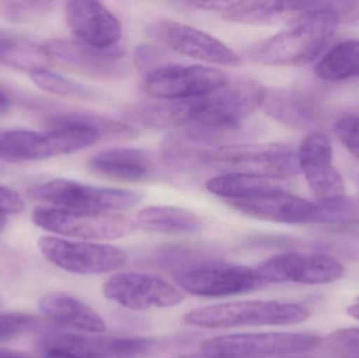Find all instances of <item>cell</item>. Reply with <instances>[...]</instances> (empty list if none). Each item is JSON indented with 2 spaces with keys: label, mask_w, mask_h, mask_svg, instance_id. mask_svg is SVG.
<instances>
[{
  "label": "cell",
  "mask_w": 359,
  "mask_h": 358,
  "mask_svg": "<svg viewBox=\"0 0 359 358\" xmlns=\"http://www.w3.org/2000/svg\"><path fill=\"white\" fill-rule=\"evenodd\" d=\"M162 158L174 168L205 167L223 174H246L268 180H285L301 172L297 151L286 144H225L185 146L168 144Z\"/></svg>",
  "instance_id": "1"
},
{
  "label": "cell",
  "mask_w": 359,
  "mask_h": 358,
  "mask_svg": "<svg viewBox=\"0 0 359 358\" xmlns=\"http://www.w3.org/2000/svg\"><path fill=\"white\" fill-rule=\"evenodd\" d=\"M303 6L305 13L289 20L284 29L253 50L257 62L290 67L307 64L320 56L341 20L331 1H303Z\"/></svg>",
  "instance_id": "2"
},
{
  "label": "cell",
  "mask_w": 359,
  "mask_h": 358,
  "mask_svg": "<svg viewBox=\"0 0 359 358\" xmlns=\"http://www.w3.org/2000/svg\"><path fill=\"white\" fill-rule=\"evenodd\" d=\"M310 315L309 308L299 303L248 300L194 309L184 315V322L203 329H230L297 325Z\"/></svg>",
  "instance_id": "3"
},
{
  "label": "cell",
  "mask_w": 359,
  "mask_h": 358,
  "mask_svg": "<svg viewBox=\"0 0 359 358\" xmlns=\"http://www.w3.org/2000/svg\"><path fill=\"white\" fill-rule=\"evenodd\" d=\"M266 88L249 78L229 79L208 94L190 99L192 122L189 126L238 132L247 118L262 106Z\"/></svg>",
  "instance_id": "4"
},
{
  "label": "cell",
  "mask_w": 359,
  "mask_h": 358,
  "mask_svg": "<svg viewBox=\"0 0 359 358\" xmlns=\"http://www.w3.org/2000/svg\"><path fill=\"white\" fill-rule=\"evenodd\" d=\"M322 342L318 334L306 332H262L215 336L200 348L213 358H286L310 352Z\"/></svg>",
  "instance_id": "5"
},
{
  "label": "cell",
  "mask_w": 359,
  "mask_h": 358,
  "mask_svg": "<svg viewBox=\"0 0 359 358\" xmlns=\"http://www.w3.org/2000/svg\"><path fill=\"white\" fill-rule=\"evenodd\" d=\"M31 199L59 209L84 212H114L135 207L142 195L128 189L93 186L67 179H55L27 189Z\"/></svg>",
  "instance_id": "6"
},
{
  "label": "cell",
  "mask_w": 359,
  "mask_h": 358,
  "mask_svg": "<svg viewBox=\"0 0 359 358\" xmlns=\"http://www.w3.org/2000/svg\"><path fill=\"white\" fill-rule=\"evenodd\" d=\"M100 140L98 134L83 128L6 130L0 135V159L13 162L50 159L76 153Z\"/></svg>",
  "instance_id": "7"
},
{
  "label": "cell",
  "mask_w": 359,
  "mask_h": 358,
  "mask_svg": "<svg viewBox=\"0 0 359 358\" xmlns=\"http://www.w3.org/2000/svg\"><path fill=\"white\" fill-rule=\"evenodd\" d=\"M180 289L201 298H226L261 289L265 285L257 269L231 263H196L174 275Z\"/></svg>",
  "instance_id": "8"
},
{
  "label": "cell",
  "mask_w": 359,
  "mask_h": 358,
  "mask_svg": "<svg viewBox=\"0 0 359 358\" xmlns=\"http://www.w3.org/2000/svg\"><path fill=\"white\" fill-rule=\"evenodd\" d=\"M34 223L56 235L80 240H115L130 235L136 224L117 212H84L55 207L35 208Z\"/></svg>",
  "instance_id": "9"
},
{
  "label": "cell",
  "mask_w": 359,
  "mask_h": 358,
  "mask_svg": "<svg viewBox=\"0 0 359 358\" xmlns=\"http://www.w3.org/2000/svg\"><path fill=\"white\" fill-rule=\"evenodd\" d=\"M40 347L43 351H61L82 358H153L164 350L165 343L157 338L53 332L40 340Z\"/></svg>",
  "instance_id": "10"
},
{
  "label": "cell",
  "mask_w": 359,
  "mask_h": 358,
  "mask_svg": "<svg viewBox=\"0 0 359 358\" xmlns=\"http://www.w3.org/2000/svg\"><path fill=\"white\" fill-rule=\"evenodd\" d=\"M38 248L48 262L76 275L115 273L126 264L128 259V254L117 246L56 237H40Z\"/></svg>",
  "instance_id": "11"
},
{
  "label": "cell",
  "mask_w": 359,
  "mask_h": 358,
  "mask_svg": "<svg viewBox=\"0 0 359 358\" xmlns=\"http://www.w3.org/2000/svg\"><path fill=\"white\" fill-rule=\"evenodd\" d=\"M229 79L225 71L215 67L168 63L147 71L142 85L151 98L185 100L208 94Z\"/></svg>",
  "instance_id": "12"
},
{
  "label": "cell",
  "mask_w": 359,
  "mask_h": 358,
  "mask_svg": "<svg viewBox=\"0 0 359 358\" xmlns=\"http://www.w3.org/2000/svg\"><path fill=\"white\" fill-rule=\"evenodd\" d=\"M149 37L168 50L189 58L225 67L240 64L236 52L209 34L170 19H157L147 25Z\"/></svg>",
  "instance_id": "13"
},
{
  "label": "cell",
  "mask_w": 359,
  "mask_h": 358,
  "mask_svg": "<svg viewBox=\"0 0 359 358\" xmlns=\"http://www.w3.org/2000/svg\"><path fill=\"white\" fill-rule=\"evenodd\" d=\"M103 294L111 302L134 311L170 308L185 298L178 286L143 273L113 275L103 286Z\"/></svg>",
  "instance_id": "14"
},
{
  "label": "cell",
  "mask_w": 359,
  "mask_h": 358,
  "mask_svg": "<svg viewBox=\"0 0 359 358\" xmlns=\"http://www.w3.org/2000/svg\"><path fill=\"white\" fill-rule=\"evenodd\" d=\"M257 271L265 283L326 285L341 280L345 267L323 254H282L262 262Z\"/></svg>",
  "instance_id": "15"
},
{
  "label": "cell",
  "mask_w": 359,
  "mask_h": 358,
  "mask_svg": "<svg viewBox=\"0 0 359 358\" xmlns=\"http://www.w3.org/2000/svg\"><path fill=\"white\" fill-rule=\"evenodd\" d=\"M41 48L48 58L93 77L121 79L128 73L126 56L116 48L100 50L78 40L67 39L48 40Z\"/></svg>",
  "instance_id": "16"
},
{
  "label": "cell",
  "mask_w": 359,
  "mask_h": 358,
  "mask_svg": "<svg viewBox=\"0 0 359 358\" xmlns=\"http://www.w3.org/2000/svg\"><path fill=\"white\" fill-rule=\"evenodd\" d=\"M227 204L257 220L291 225L310 224L314 209V202L283 191L276 184L245 199L227 201Z\"/></svg>",
  "instance_id": "17"
},
{
  "label": "cell",
  "mask_w": 359,
  "mask_h": 358,
  "mask_svg": "<svg viewBox=\"0 0 359 358\" xmlns=\"http://www.w3.org/2000/svg\"><path fill=\"white\" fill-rule=\"evenodd\" d=\"M299 170L318 200L341 197L345 191L341 174L333 164L330 139L322 132H312L297 151Z\"/></svg>",
  "instance_id": "18"
},
{
  "label": "cell",
  "mask_w": 359,
  "mask_h": 358,
  "mask_svg": "<svg viewBox=\"0 0 359 358\" xmlns=\"http://www.w3.org/2000/svg\"><path fill=\"white\" fill-rule=\"evenodd\" d=\"M65 14L69 29L78 41L93 48L109 50L122 38L123 31L119 19L100 2H67Z\"/></svg>",
  "instance_id": "19"
},
{
  "label": "cell",
  "mask_w": 359,
  "mask_h": 358,
  "mask_svg": "<svg viewBox=\"0 0 359 358\" xmlns=\"http://www.w3.org/2000/svg\"><path fill=\"white\" fill-rule=\"evenodd\" d=\"M88 167L95 174L124 182H141L154 178L157 172L155 157L149 151L116 147L90 158Z\"/></svg>",
  "instance_id": "20"
},
{
  "label": "cell",
  "mask_w": 359,
  "mask_h": 358,
  "mask_svg": "<svg viewBox=\"0 0 359 358\" xmlns=\"http://www.w3.org/2000/svg\"><path fill=\"white\" fill-rule=\"evenodd\" d=\"M261 107L276 121L299 130H313L322 120V109L318 101L301 90H267Z\"/></svg>",
  "instance_id": "21"
},
{
  "label": "cell",
  "mask_w": 359,
  "mask_h": 358,
  "mask_svg": "<svg viewBox=\"0 0 359 358\" xmlns=\"http://www.w3.org/2000/svg\"><path fill=\"white\" fill-rule=\"evenodd\" d=\"M39 307L53 322L69 329L86 334H100L107 330V323L97 311L69 294H48L40 300Z\"/></svg>",
  "instance_id": "22"
},
{
  "label": "cell",
  "mask_w": 359,
  "mask_h": 358,
  "mask_svg": "<svg viewBox=\"0 0 359 358\" xmlns=\"http://www.w3.org/2000/svg\"><path fill=\"white\" fill-rule=\"evenodd\" d=\"M126 121L133 125L151 130H170L189 126L192 122L191 104L185 100H160L140 103L126 115Z\"/></svg>",
  "instance_id": "23"
},
{
  "label": "cell",
  "mask_w": 359,
  "mask_h": 358,
  "mask_svg": "<svg viewBox=\"0 0 359 358\" xmlns=\"http://www.w3.org/2000/svg\"><path fill=\"white\" fill-rule=\"evenodd\" d=\"M137 224L144 230L168 235H194L202 230V219L175 206H149L137 214Z\"/></svg>",
  "instance_id": "24"
},
{
  "label": "cell",
  "mask_w": 359,
  "mask_h": 358,
  "mask_svg": "<svg viewBox=\"0 0 359 358\" xmlns=\"http://www.w3.org/2000/svg\"><path fill=\"white\" fill-rule=\"evenodd\" d=\"M224 19L248 25H273L302 14L297 1H227Z\"/></svg>",
  "instance_id": "25"
},
{
  "label": "cell",
  "mask_w": 359,
  "mask_h": 358,
  "mask_svg": "<svg viewBox=\"0 0 359 358\" xmlns=\"http://www.w3.org/2000/svg\"><path fill=\"white\" fill-rule=\"evenodd\" d=\"M48 130L52 128H76L92 130L102 139H130L138 132L134 126L116 121L88 111H65L46 118Z\"/></svg>",
  "instance_id": "26"
},
{
  "label": "cell",
  "mask_w": 359,
  "mask_h": 358,
  "mask_svg": "<svg viewBox=\"0 0 359 358\" xmlns=\"http://www.w3.org/2000/svg\"><path fill=\"white\" fill-rule=\"evenodd\" d=\"M316 71L327 81L359 78V39L344 40L333 46L320 59Z\"/></svg>",
  "instance_id": "27"
},
{
  "label": "cell",
  "mask_w": 359,
  "mask_h": 358,
  "mask_svg": "<svg viewBox=\"0 0 359 358\" xmlns=\"http://www.w3.org/2000/svg\"><path fill=\"white\" fill-rule=\"evenodd\" d=\"M41 48L0 29V64L12 65L29 71L44 67L46 59Z\"/></svg>",
  "instance_id": "28"
},
{
  "label": "cell",
  "mask_w": 359,
  "mask_h": 358,
  "mask_svg": "<svg viewBox=\"0 0 359 358\" xmlns=\"http://www.w3.org/2000/svg\"><path fill=\"white\" fill-rule=\"evenodd\" d=\"M310 224L354 226L359 225V200L345 197L318 200L314 202Z\"/></svg>",
  "instance_id": "29"
},
{
  "label": "cell",
  "mask_w": 359,
  "mask_h": 358,
  "mask_svg": "<svg viewBox=\"0 0 359 358\" xmlns=\"http://www.w3.org/2000/svg\"><path fill=\"white\" fill-rule=\"evenodd\" d=\"M272 180L246 174H219L206 183V188L224 201L245 199L273 184Z\"/></svg>",
  "instance_id": "30"
},
{
  "label": "cell",
  "mask_w": 359,
  "mask_h": 358,
  "mask_svg": "<svg viewBox=\"0 0 359 358\" xmlns=\"http://www.w3.org/2000/svg\"><path fill=\"white\" fill-rule=\"evenodd\" d=\"M29 77L40 90L50 94L78 99L97 98L96 92L92 88L44 67L29 71Z\"/></svg>",
  "instance_id": "31"
},
{
  "label": "cell",
  "mask_w": 359,
  "mask_h": 358,
  "mask_svg": "<svg viewBox=\"0 0 359 358\" xmlns=\"http://www.w3.org/2000/svg\"><path fill=\"white\" fill-rule=\"evenodd\" d=\"M52 1H4L0 4V16L14 23L27 22L50 12Z\"/></svg>",
  "instance_id": "32"
},
{
  "label": "cell",
  "mask_w": 359,
  "mask_h": 358,
  "mask_svg": "<svg viewBox=\"0 0 359 358\" xmlns=\"http://www.w3.org/2000/svg\"><path fill=\"white\" fill-rule=\"evenodd\" d=\"M331 354L346 357H359V327L343 328L333 331L322 345Z\"/></svg>",
  "instance_id": "33"
},
{
  "label": "cell",
  "mask_w": 359,
  "mask_h": 358,
  "mask_svg": "<svg viewBox=\"0 0 359 358\" xmlns=\"http://www.w3.org/2000/svg\"><path fill=\"white\" fill-rule=\"evenodd\" d=\"M37 324V319L20 313L0 315V342L25 333Z\"/></svg>",
  "instance_id": "34"
},
{
  "label": "cell",
  "mask_w": 359,
  "mask_h": 358,
  "mask_svg": "<svg viewBox=\"0 0 359 358\" xmlns=\"http://www.w3.org/2000/svg\"><path fill=\"white\" fill-rule=\"evenodd\" d=\"M335 132L344 146L359 161V117L341 118L335 126Z\"/></svg>",
  "instance_id": "35"
},
{
  "label": "cell",
  "mask_w": 359,
  "mask_h": 358,
  "mask_svg": "<svg viewBox=\"0 0 359 358\" xmlns=\"http://www.w3.org/2000/svg\"><path fill=\"white\" fill-rule=\"evenodd\" d=\"M25 202L17 191L0 184V209L4 214H16L25 209Z\"/></svg>",
  "instance_id": "36"
},
{
  "label": "cell",
  "mask_w": 359,
  "mask_h": 358,
  "mask_svg": "<svg viewBox=\"0 0 359 358\" xmlns=\"http://www.w3.org/2000/svg\"><path fill=\"white\" fill-rule=\"evenodd\" d=\"M135 58L139 69L149 71L158 67L157 63L161 58V54L151 46H142L137 48Z\"/></svg>",
  "instance_id": "37"
},
{
  "label": "cell",
  "mask_w": 359,
  "mask_h": 358,
  "mask_svg": "<svg viewBox=\"0 0 359 358\" xmlns=\"http://www.w3.org/2000/svg\"><path fill=\"white\" fill-rule=\"evenodd\" d=\"M0 358H32L25 353L11 349L0 348Z\"/></svg>",
  "instance_id": "38"
},
{
  "label": "cell",
  "mask_w": 359,
  "mask_h": 358,
  "mask_svg": "<svg viewBox=\"0 0 359 358\" xmlns=\"http://www.w3.org/2000/svg\"><path fill=\"white\" fill-rule=\"evenodd\" d=\"M43 358H82L76 357V355L69 354V353L61 352V351L46 350L43 351Z\"/></svg>",
  "instance_id": "39"
},
{
  "label": "cell",
  "mask_w": 359,
  "mask_h": 358,
  "mask_svg": "<svg viewBox=\"0 0 359 358\" xmlns=\"http://www.w3.org/2000/svg\"><path fill=\"white\" fill-rule=\"evenodd\" d=\"M11 101L6 94L0 90V116L6 115L10 111Z\"/></svg>",
  "instance_id": "40"
},
{
  "label": "cell",
  "mask_w": 359,
  "mask_h": 358,
  "mask_svg": "<svg viewBox=\"0 0 359 358\" xmlns=\"http://www.w3.org/2000/svg\"><path fill=\"white\" fill-rule=\"evenodd\" d=\"M347 311L350 317L359 321V301L358 303H355V304L351 305V306L348 308Z\"/></svg>",
  "instance_id": "41"
},
{
  "label": "cell",
  "mask_w": 359,
  "mask_h": 358,
  "mask_svg": "<svg viewBox=\"0 0 359 358\" xmlns=\"http://www.w3.org/2000/svg\"><path fill=\"white\" fill-rule=\"evenodd\" d=\"M174 358H213L208 357V355L204 354V353H191V354L181 355V357H177Z\"/></svg>",
  "instance_id": "42"
},
{
  "label": "cell",
  "mask_w": 359,
  "mask_h": 358,
  "mask_svg": "<svg viewBox=\"0 0 359 358\" xmlns=\"http://www.w3.org/2000/svg\"><path fill=\"white\" fill-rule=\"evenodd\" d=\"M6 224H8V220H6V214H4V212L0 209V231H2L4 228H6Z\"/></svg>",
  "instance_id": "43"
},
{
  "label": "cell",
  "mask_w": 359,
  "mask_h": 358,
  "mask_svg": "<svg viewBox=\"0 0 359 358\" xmlns=\"http://www.w3.org/2000/svg\"><path fill=\"white\" fill-rule=\"evenodd\" d=\"M286 358H299V357H286Z\"/></svg>",
  "instance_id": "44"
},
{
  "label": "cell",
  "mask_w": 359,
  "mask_h": 358,
  "mask_svg": "<svg viewBox=\"0 0 359 358\" xmlns=\"http://www.w3.org/2000/svg\"><path fill=\"white\" fill-rule=\"evenodd\" d=\"M358 193H359V182H358Z\"/></svg>",
  "instance_id": "45"
},
{
  "label": "cell",
  "mask_w": 359,
  "mask_h": 358,
  "mask_svg": "<svg viewBox=\"0 0 359 358\" xmlns=\"http://www.w3.org/2000/svg\"><path fill=\"white\" fill-rule=\"evenodd\" d=\"M1 132H2L1 130H0V135H1Z\"/></svg>",
  "instance_id": "46"
},
{
  "label": "cell",
  "mask_w": 359,
  "mask_h": 358,
  "mask_svg": "<svg viewBox=\"0 0 359 358\" xmlns=\"http://www.w3.org/2000/svg\"><path fill=\"white\" fill-rule=\"evenodd\" d=\"M351 358H359V357H351Z\"/></svg>",
  "instance_id": "47"
},
{
  "label": "cell",
  "mask_w": 359,
  "mask_h": 358,
  "mask_svg": "<svg viewBox=\"0 0 359 358\" xmlns=\"http://www.w3.org/2000/svg\"><path fill=\"white\" fill-rule=\"evenodd\" d=\"M358 301H359V298H358Z\"/></svg>",
  "instance_id": "48"
}]
</instances>
